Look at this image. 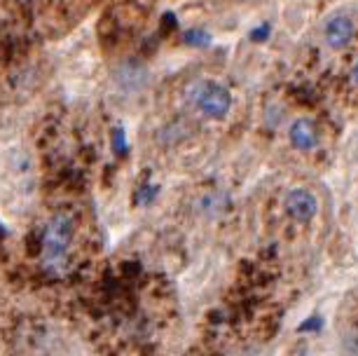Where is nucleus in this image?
I'll return each mask as SVG.
<instances>
[{
  "label": "nucleus",
  "instance_id": "1",
  "mask_svg": "<svg viewBox=\"0 0 358 356\" xmlns=\"http://www.w3.org/2000/svg\"><path fill=\"white\" fill-rule=\"evenodd\" d=\"M185 99L187 104L194 106L204 113L206 118H225L229 108H232V94L227 87L218 83H208V80H192L185 87Z\"/></svg>",
  "mask_w": 358,
  "mask_h": 356
},
{
  "label": "nucleus",
  "instance_id": "2",
  "mask_svg": "<svg viewBox=\"0 0 358 356\" xmlns=\"http://www.w3.org/2000/svg\"><path fill=\"white\" fill-rule=\"evenodd\" d=\"M71 241H73V218L69 213H57V216H52L43 234L45 260H59L69 251Z\"/></svg>",
  "mask_w": 358,
  "mask_h": 356
},
{
  "label": "nucleus",
  "instance_id": "3",
  "mask_svg": "<svg viewBox=\"0 0 358 356\" xmlns=\"http://www.w3.org/2000/svg\"><path fill=\"white\" fill-rule=\"evenodd\" d=\"M286 211L297 223H312L316 213H319V199H316L314 192L305 190V187H295L286 197Z\"/></svg>",
  "mask_w": 358,
  "mask_h": 356
},
{
  "label": "nucleus",
  "instance_id": "4",
  "mask_svg": "<svg viewBox=\"0 0 358 356\" xmlns=\"http://www.w3.org/2000/svg\"><path fill=\"white\" fill-rule=\"evenodd\" d=\"M288 138H290V145L297 148V150H314V148L319 145V129H316V124L312 120L300 118L290 124Z\"/></svg>",
  "mask_w": 358,
  "mask_h": 356
},
{
  "label": "nucleus",
  "instance_id": "5",
  "mask_svg": "<svg viewBox=\"0 0 358 356\" xmlns=\"http://www.w3.org/2000/svg\"><path fill=\"white\" fill-rule=\"evenodd\" d=\"M323 36H326V43L335 50L349 45V40L354 38V22L344 15H335L328 19L326 29H323Z\"/></svg>",
  "mask_w": 358,
  "mask_h": 356
},
{
  "label": "nucleus",
  "instance_id": "6",
  "mask_svg": "<svg viewBox=\"0 0 358 356\" xmlns=\"http://www.w3.org/2000/svg\"><path fill=\"white\" fill-rule=\"evenodd\" d=\"M227 204H229V199H227V194H222V192H211L201 199V209H208V213H218L222 209H227Z\"/></svg>",
  "mask_w": 358,
  "mask_h": 356
},
{
  "label": "nucleus",
  "instance_id": "7",
  "mask_svg": "<svg viewBox=\"0 0 358 356\" xmlns=\"http://www.w3.org/2000/svg\"><path fill=\"white\" fill-rule=\"evenodd\" d=\"M185 43L192 47H206L211 43V36H208L204 29H190L185 33Z\"/></svg>",
  "mask_w": 358,
  "mask_h": 356
},
{
  "label": "nucleus",
  "instance_id": "8",
  "mask_svg": "<svg viewBox=\"0 0 358 356\" xmlns=\"http://www.w3.org/2000/svg\"><path fill=\"white\" fill-rule=\"evenodd\" d=\"M157 190H159L157 185H143V187L138 190L136 201H138V204H150V201L155 199V194H157Z\"/></svg>",
  "mask_w": 358,
  "mask_h": 356
},
{
  "label": "nucleus",
  "instance_id": "9",
  "mask_svg": "<svg viewBox=\"0 0 358 356\" xmlns=\"http://www.w3.org/2000/svg\"><path fill=\"white\" fill-rule=\"evenodd\" d=\"M269 31H272V26H269V24H262V26H258V29H253V31H251V40H255V43H262V40H267Z\"/></svg>",
  "mask_w": 358,
  "mask_h": 356
},
{
  "label": "nucleus",
  "instance_id": "10",
  "mask_svg": "<svg viewBox=\"0 0 358 356\" xmlns=\"http://www.w3.org/2000/svg\"><path fill=\"white\" fill-rule=\"evenodd\" d=\"M115 150H124V131L122 129H115Z\"/></svg>",
  "mask_w": 358,
  "mask_h": 356
},
{
  "label": "nucleus",
  "instance_id": "11",
  "mask_svg": "<svg viewBox=\"0 0 358 356\" xmlns=\"http://www.w3.org/2000/svg\"><path fill=\"white\" fill-rule=\"evenodd\" d=\"M351 83L358 87V64L354 66V71H351Z\"/></svg>",
  "mask_w": 358,
  "mask_h": 356
},
{
  "label": "nucleus",
  "instance_id": "12",
  "mask_svg": "<svg viewBox=\"0 0 358 356\" xmlns=\"http://www.w3.org/2000/svg\"><path fill=\"white\" fill-rule=\"evenodd\" d=\"M244 3H253V0H244Z\"/></svg>",
  "mask_w": 358,
  "mask_h": 356
}]
</instances>
